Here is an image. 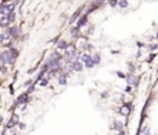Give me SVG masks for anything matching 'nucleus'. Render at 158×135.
Segmentation results:
<instances>
[{"label":"nucleus","mask_w":158,"mask_h":135,"mask_svg":"<svg viewBox=\"0 0 158 135\" xmlns=\"http://www.w3.org/2000/svg\"><path fill=\"white\" fill-rule=\"evenodd\" d=\"M16 6V3H11V4H3L0 6V14L3 16H6L10 13H14V9Z\"/></svg>","instance_id":"nucleus-1"},{"label":"nucleus","mask_w":158,"mask_h":135,"mask_svg":"<svg viewBox=\"0 0 158 135\" xmlns=\"http://www.w3.org/2000/svg\"><path fill=\"white\" fill-rule=\"evenodd\" d=\"M0 57L3 58L4 63H7V65H11V63H14V61L16 60V58H14V57L11 56V53H10V51H4V52H1V53H0Z\"/></svg>","instance_id":"nucleus-2"},{"label":"nucleus","mask_w":158,"mask_h":135,"mask_svg":"<svg viewBox=\"0 0 158 135\" xmlns=\"http://www.w3.org/2000/svg\"><path fill=\"white\" fill-rule=\"evenodd\" d=\"M16 124H19V115H17V114H13V117H11V119H10V121L7 123L6 128L11 129V128H14L16 125Z\"/></svg>","instance_id":"nucleus-3"},{"label":"nucleus","mask_w":158,"mask_h":135,"mask_svg":"<svg viewBox=\"0 0 158 135\" xmlns=\"http://www.w3.org/2000/svg\"><path fill=\"white\" fill-rule=\"evenodd\" d=\"M7 32L10 34V36H11V37H17L19 32H20V29L17 26H11V27L7 29Z\"/></svg>","instance_id":"nucleus-4"},{"label":"nucleus","mask_w":158,"mask_h":135,"mask_svg":"<svg viewBox=\"0 0 158 135\" xmlns=\"http://www.w3.org/2000/svg\"><path fill=\"white\" fill-rule=\"evenodd\" d=\"M87 22H88V16H87V15H84V16H82V17L78 19V21H77V27L82 29L83 26H85V25H87Z\"/></svg>","instance_id":"nucleus-5"},{"label":"nucleus","mask_w":158,"mask_h":135,"mask_svg":"<svg viewBox=\"0 0 158 135\" xmlns=\"http://www.w3.org/2000/svg\"><path fill=\"white\" fill-rule=\"evenodd\" d=\"M72 67H73V71H76V72H82L83 71V63L79 62V60L72 62Z\"/></svg>","instance_id":"nucleus-6"},{"label":"nucleus","mask_w":158,"mask_h":135,"mask_svg":"<svg viewBox=\"0 0 158 135\" xmlns=\"http://www.w3.org/2000/svg\"><path fill=\"white\" fill-rule=\"evenodd\" d=\"M67 77H68L67 73H59V76H58V83H59L61 86H66L67 84Z\"/></svg>","instance_id":"nucleus-7"},{"label":"nucleus","mask_w":158,"mask_h":135,"mask_svg":"<svg viewBox=\"0 0 158 135\" xmlns=\"http://www.w3.org/2000/svg\"><path fill=\"white\" fill-rule=\"evenodd\" d=\"M64 51H66V56H68V57H69V56H72L73 53H74L77 50H76V46H74V45L70 44V45H68V46H67V48H66Z\"/></svg>","instance_id":"nucleus-8"},{"label":"nucleus","mask_w":158,"mask_h":135,"mask_svg":"<svg viewBox=\"0 0 158 135\" xmlns=\"http://www.w3.org/2000/svg\"><path fill=\"white\" fill-rule=\"evenodd\" d=\"M70 35H72V37H74V38H78L79 36H80V29L79 27H73L72 30H70Z\"/></svg>","instance_id":"nucleus-9"},{"label":"nucleus","mask_w":158,"mask_h":135,"mask_svg":"<svg viewBox=\"0 0 158 135\" xmlns=\"http://www.w3.org/2000/svg\"><path fill=\"white\" fill-rule=\"evenodd\" d=\"M138 79H137V77H135L133 75H130L129 77H127V83L129 84H133V86H137L138 84V82H137Z\"/></svg>","instance_id":"nucleus-10"},{"label":"nucleus","mask_w":158,"mask_h":135,"mask_svg":"<svg viewBox=\"0 0 158 135\" xmlns=\"http://www.w3.org/2000/svg\"><path fill=\"white\" fill-rule=\"evenodd\" d=\"M82 10H83V8L78 9L77 11H76L74 14H73V16H72V17H70V20H69V25H70V24H73V22H74L76 20L78 19V16H79V15H80V13H82Z\"/></svg>","instance_id":"nucleus-11"},{"label":"nucleus","mask_w":158,"mask_h":135,"mask_svg":"<svg viewBox=\"0 0 158 135\" xmlns=\"http://www.w3.org/2000/svg\"><path fill=\"white\" fill-rule=\"evenodd\" d=\"M10 25V22H9V19H7V16H3L1 19H0V27H7Z\"/></svg>","instance_id":"nucleus-12"},{"label":"nucleus","mask_w":158,"mask_h":135,"mask_svg":"<svg viewBox=\"0 0 158 135\" xmlns=\"http://www.w3.org/2000/svg\"><path fill=\"white\" fill-rule=\"evenodd\" d=\"M67 46H68V42H67V41H64V40H61L57 44V47H58L59 50H66Z\"/></svg>","instance_id":"nucleus-13"},{"label":"nucleus","mask_w":158,"mask_h":135,"mask_svg":"<svg viewBox=\"0 0 158 135\" xmlns=\"http://www.w3.org/2000/svg\"><path fill=\"white\" fill-rule=\"evenodd\" d=\"M93 57V62H94V65H99L100 63V61H101V57H100V55L99 53H95V55H94V56H91Z\"/></svg>","instance_id":"nucleus-14"},{"label":"nucleus","mask_w":158,"mask_h":135,"mask_svg":"<svg viewBox=\"0 0 158 135\" xmlns=\"http://www.w3.org/2000/svg\"><path fill=\"white\" fill-rule=\"evenodd\" d=\"M90 60H91V56H90L89 53H84V55H82V57H80V61L84 62V63L88 62V61H90Z\"/></svg>","instance_id":"nucleus-15"},{"label":"nucleus","mask_w":158,"mask_h":135,"mask_svg":"<svg viewBox=\"0 0 158 135\" xmlns=\"http://www.w3.org/2000/svg\"><path fill=\"white\" fill-rule=\"evenodd\" d=\"M121 9H126L129 6V3H127V0H119V4H117Z\"/></svg>","instance_id":"nucleus-16"},{"label":"nucleus","mask_w":158,"mask_h":135,"mask_svg":"<svg viewBox=\"0 0 158 135\" xmlns=\"http://www.w3.org/2000/svg\"><path fill=\"white\" fill-rule=\"evenodd\" d=\"M9 51H10V53H11V56H13L14 58H17V56H19V51H17L16 48H10Z\"/></svg>","instance_id":"nucleus-17"},{"label":"nucleus","mask_w":158,"mask_h":135,"mask_svg":"<svg viewBox=\"0 0 158 135\" xmlns=\"http://www.w3.org/2000/svg\"><path fill=\"white\" fill-rule=\"evenodd\" d=\"M114 128L120 131V130H122V124L120 121H114Z\"/></svg>","instance_id":"nucleus-18"},{"label":"nucleus","mask_w":158,"mask_h":135,"mask_svg":"<svg viewBox=\"0 0 158 135\" xmlns=\"http://www.w3.org/2000/svg\"><path fill=\"white\" fill-rule=\"evenodd\" d=\"M94 66H95V65H94V62H93V57H91V60H90V61L85 62V67H87V68H93Z\"/></svg>","instance_id":"nucleus-19"},{"label":"nucleus","mask_w":158,"mask_h":135,"mask_svg":"<svg viewBox=\"0 0 158 135\" xmlns=\"http://www.w3.org/2000/svg\"><path fill=\"white\" fill-rule=\"evenodd\" d=\"M6 16H7V19H9V22H14V20H15V14H14V13H10V14H7Z\"/></svg>","instance_id":"nucleus-20"},{"label":"nucleus","mask_w":158,"mask_h":135,"mask_svg":"<svg viewBox=\"0 0 158 135\" xmlns=\"http://www.w3.org/2000/svg\"><path fill=\"white\" fill-rule=\"evenodd\" d=\"M109 4H110V6H116L117 4H119V0H110V1H109Z\"/></svg>","instance_id":"nucleus-21"},{"label":"nucleus","mask_w":158,"mask_h":135,"mask_svg":"<svg viewBox=\"0 0 158 135\" xmlns=\"http://www.w3.org/2000/svg\"><path fill=\"white\" fill-rule=\"evenodd\" d=\"M47 84H48V78H45V79L41 81V86H42V87H46Z\"/></svg>","instance_id":"nucleus-22"},{"label":"nucleus","mask_w":158,"mask_h":135,"mask_svg":"<svg viewBox=\"0 0 158 135\" xmlns=\"http://www.w3.org/2000/svg\"><path fill=\"white\" fill-rule=\"evenodd\" d=\"M143 135H150V128L148 127H146L143 129Z\"/></svg>","instance_id":"nucleus-23"},{"label":"nucleus","mask_w":158,"mask_h":135,"mask_svg":"<svg viewBox=\"0 0 158 135\" xmlns=\"http://www.w3.org/2000/svg\"><path fill=\"white\" fill-rule=\"evenodd\" d=\"M35 90V84H32V86H31L28 89H27V94H28V93H32Z\"/></svg>","instance_id":"nucleus-24"},{"label":"nucleus","mask_w":158,"mask_h":135,"mask_svg":"<svg viewBox=\"0 0 158 135\" xmlns=\"http://www.w3.org/2000/svg\"><path fill=\"white\" fill-rule=\"evenodd\" d=\"M19 128H20L21 130H24V129L26 128V124H24V123H19Z\"/></svg>","instance_id":"nucleus-25"},{"label":"nucleus","mask_w":158,"mask_h":135,"mask_svg":"<svg viewBox=\"0 0 158 135\" xmlns=\"http://www.w3.org/2000/svg\"><path fill=\"white\" fill-rule=\"evenodd\" d=\"M4 41H5V40H4V37H3V34L0 32V45H1V44L4 42Z\"/></svg>","instance_id":"nucleus-26"},{"label":"nucleus","mask_w":158,"mask_h":135,"mask_svg":"<svg viewBox=\"0 0 158 135\" xmlns=\"http://www.w3.org/2000/svg\"><path fill=\"white\" fill-rule=\"evenodd\" d=\"M117 76H119L120 78H125V75H124V73H121V72H117Z\"/></svg>","instance_id":"nucleus-27"},{"label":"nucleus","mask_w":158,"mask_h":135,"mask_svg":"<svg viewBox=\"0 0 158 135\" xmlns=\"http://www.w3.org/2000/svg\"><path fill=\"white\" fill-rule=\"evenodd\" d=\"M31 82H32V81H27V82L25 83V86H28V84H31Z\"/></svg>","instance_id":"nucleus-28"},{"label":"nucleus","mask_w":158,"mask_h":135,"mask_svg":"<svg viewBox=\"0 0 158 135\" xmlns=\"http://www.w3.org/2000/svg\"><path fill=\"white\" fill-rule=\"evenodd\" d=\"M126 92L130 93V92H131V87H127V88H126Z\"/></svg>","instance_id":"nucleus-29"},{"label":"nucleus","mask_w":158,"mask_h":135,"mask_svg":"<svg viewBox=\"0 0 158 135\" xmlns=\"http://www.w3.org/2000/svg\"><path fill=\"white\" fill-rule=\"evenodd\" d=\"M151 48H152V50H154V48H157V45H152V46H151Z\"/></svg>","instance_id":"nucleus-30"},{"label":"nucleus","mask_w":158,"mask_h":135,"mask_svg":"<svg viewBox=\"0 0 158 135\" xmlns=\"http://www.w3.org/2000/svg\"><path fill=\"white\" fill-rule=\"evenodd\" d=\"M119 135H125V131H122V130H120V133H119Z\"/></svg>","instance_id":"nucleus-31"},{"label":"nucleus","mask_w":158,"mask_h":135,"mask_svg":"<svg viewBox=\"0 0 158 135\" xmlns=\"http://www.w3.org/2000/svg\"><path fill=\"white\" fill-rule=\"evenodd\" d=\"M13 135H16V134H13Z\"/></svg>","instance_id":"nucleus-32"},{"label":"nucleus","mask_w":158,"mask_h":135,"mask_svg":"<svg viewBox=\"0 0 158 135\" xmlns=\"http://www.w3.org/2000/svg\"><path fill=\"white\" fill-rule=\"evenodd\" d=\"M157 36H158V34H157Z\"/></svg>","instance_id":"nucleus-33"}]
</instances>
